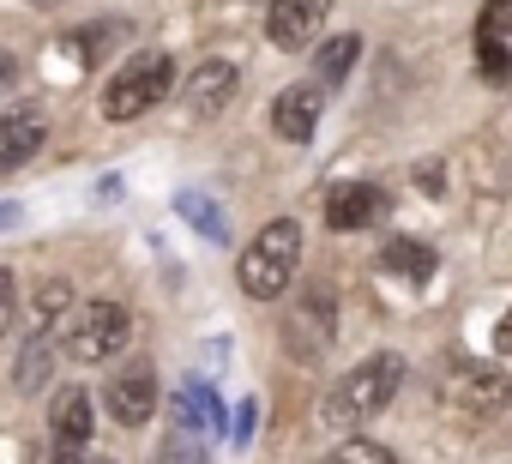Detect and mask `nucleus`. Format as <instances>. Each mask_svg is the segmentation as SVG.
Returning a JSON list of instances; mask_svg holds the SVG:
<instances>
[{"label": "nucleus", "mask_w": 512, "mask_h": 464, "mask_svg": "<svg viewBox=\"0 0 512 464\" xmlns=\"http://www.w3.org/2000/svg\"><path fill=\"white\" fill-rule=\"evenodd\" d=\"M398 386H404V356H392V350H380V356H368V362H356L326 398H320V422L326 428H362L368 416H380L392 398H398Z\"/></svg>", "instance_id": "nucleus-1"}, {"label": "nucleus", "mask_w": 512, "mask_h": 464, "mask_svg": "<svg viewBox=\"0 0 512 464\" xmlns=\"http://www.w3.org/2000/svg\"><path fill=\"white\" fill-rule=\"evenodd\" d=\"M296 266H302V223L296 217H272L260 236L247 242V254L235 266V284L253 302H278L296 284Z\"/></svg>", "instance_id": "nucleus-2"}, {"label": "nucleus", "mask_w": 512, "mask_h": 464, "mask_svg": "<svg viewBox=\"0 0 512 464\" xmlns=\"http://www.w3.org/2000/svg\"><path fill=\"white\" fill-rule=\"evenodd\" d=\"M175 91V61L169 55H133L109 85H103V121H139L145 109H157Z\"/></svg>", "instance_id": "nucleus-3"}, {"label": "nucleus", "mask_w": 512, "mask_h": 464, "mask_svg": "<svg viewBox=\"0 0 512 464\" xmlns=\"http://www.w3.org/2000/svg\"><path fill=\"white\" fill-rule=\"evenodd\" d=\"M127 344H133V314H127L121 302H85V308L67 320V332H61V350H67L73 362H85V368L115 362Z\"/></svg>", "instance_id": "nucleus-4"}, {"label": "nucleus", "mask_w": 512, "mask_h": 464, "mask_svg": "<svg viewBox=\"0 0 512 464\" xmlns=\"http://www.w3.org/2000/svg\"><path fill=\"white\" fill-rule=\"evenodd\" d=\"M338 338V290L332 284H302L296 290V308L284 320V350L296 362H320Z\"/></svg>", "instance_id": "nucleus-5"}, {"label": "nucleus", "mask_w": 512, "mask_h": 464, "mask_svg": "<svg viewBox=\"0 0 512 464\" xmlns=\"http://www.w3.org/2000/svg\"><path fill=\"white\" fill-rule=\"evenodd\" d=\"M440 398H446L458 416L482 422V416L506 410V398H512V380H506L500 368H488V362H470V356H458V362H452V380L440 386Z\"/></svg>", "instance_id": "nucleus-6"}, {"label": "nucleus", "mask_w": 512, "mask_h": 464, "mask_svg": "<svg viewBox=\"0 0 512 464\" xmlns=\"http://www.w3.org/2000/svg\"><path fill=\"white\" fill-rule=\"evenodd\" d=\"M157 398H163V386H157V368L151 362H127L115 380H103V410L121 428H145L151 410H157Z\"/></svg>", "instance_id": "nucleus-7"}, {"label": "nucleus", "mask_w": 512, "mask_h": 464, "mask_svg": "<svg viewBox=\"0 0 512 464\" xmlns=\"http://www.w3.org/2000/svg\"><path fill=\"white\" fill-rule=\"evenodd\" d=\"M386 211H392V193H386V187H374V181H344V187H332V199H326V223L338 229V236L380 223Z\"/></svg>", "instance_id": "nucleus-8"}, {"label": "nucleus", "mask_w": 512, "mask_h": 464, "mask_svg": "<svg viewBox=\"0 0 512 464\" xmlns=\"http://www.w3.org/2000/svg\"><path fill=\"white\" fill-rule=\"evenodd\" d=\"M326 13H332V0H272V13H266V37H272L278 49H308V43L320 37Z\"/></svg>", "instance_id": "nucleus-9"}, {"label": "nucleus", "mask_w": 512, "mask_h": 464, "mask_svg": "<svg viewBox=\"0 0 512 464\" xmlns=\"http://www.w3.org/2000/svg\"><path fill=\"white\" fill-rule=\"evenodd\" d=\"M320 109H326V91H320V85H290V91H278V103H272L278 139L308 145V139L320 133Z\"/></svg>", "instance_id": "nucleus-10"}, {"label": "nucleus", "mask_w": 512, "mask_h": 464, "mask_svg": "<svg viewBox=\"0 0 512 464\" xmlns=\"http://www.w3.org/2000/svg\"><path fill=\"white\" fill-rule=\"evenodd\" d=\"M235 91H241V73H235L229 61H199V67L187 73V109H193L199 121L223 115V109L235 103Z\"/></svg>", "instance_id": "nucleus-11"}, {"label": "nucleus", "mask_w": 512, "mask_h": 464, "mask_svg": "<svg viewBox=\"0 0 512 464\" xmlns=\"http://www.w3.org/2000/svg\"><path fill=\"white\" fill-rule=\"evenodd\" d=\"M91 434H97L91 398H85V392H61V398L49 404V446H55V452H85Z\"/></svg>", "instance_id": "nucleus-12"}, {"label": "nucleus", "mask_w": 512, "mask_h": 464, "mask_svg": "<svg viewBox=\"0 0 512 464\" xmlns=\"http://www.w3.org/2000/svg\"><path fill=\"white\" fill-rule=\"evenodd\" d=\"M43 139H49V127H43L37 109H7V115H0V175L25 169L43 151Z\"/></svg>", "instance_id": "nucleus-13"}, {"label": "nucleus", "mask_w": 512, "mask_h": 464, "mask_svg": "<svg viewBox=\"0 0 512 464\" xmlns=\"http://www.w3.org/2000/svg\"><path fill=\"white\" fill-rule=\"evenodd\" d=\"M380 266H386V272H398L404 284H428L440 260H434V248H428V242H416V236H392V242L380 248Z\"/></svg>", "instance_id": "nucleus-14"}, {"label": "nucleus", "mask_w": 512, "mask_h": 464, "mask_svg": "<svg viewBox=\"0 0 512 464\" xmlns=\"http://www.w3.org/2000/svg\"><path fill=\"white\" fill-rule=\"evenodd\" d=\"M175 217H181V223H193V229H199V236H205L211 248H223V242H229V217H223V205H217L211 193H193V187H181V193H175Z\"/></svg>", "instance_id": "nucleus-15"}, {"label": "nucleus", "mask_w": 512, "mask_h": 464, "mask_svg": "<svg viewBox=\"0 0 512 464\" xmlns=\"http://www.w3.org/2000/svg\"><path fill=\"white\" fill-rule=\"evenodd\" d=\"M356 61H362V37L344 31V37L320 43V55H314V79H320V85H344V79L356 73Z\"/></svg>", "instance_id": "nucleus-16"}, {"label": "nucleus", "mask_w": 512, "mask_h": 464, "mask_svg": "<svg viewBox=\"0 0 512 464\" xmlns=\"http://www.w3.org/2000/svg\"><path fill=\"white\" fill-rule=\"evenodd\" d=\"M49 368H55V338H49V326H37V332H31V344L19 350V368H13L19 392H25V398H31V392H43Z\"/></svg>", "instance_id": "nucleus-17"}, {"label": "nucleus", "mask_w": 512, "mask_h": 464, "mask_svg": "<svg viewBox=\"0 0 512 464\" xmlns=\"http://www.w3.org/2000/svg\"><path fill=\"white\" fill-rule=\"evenodd\" d=\"M320 464H398V458H392L386 446H374V440H356V434H350V440H338Z\"/></svg>", "instance_id": "nucleus-18"}, {"label": "nucleus", "mask_w": 512, "mask_h": 464, "mask_svg": "<svg viewBox=\"0 0 512 464\" xmlns=\"http://www.w3.org/2000/svg\"><path fill=\"white\" fill-rule=\"evenodd\" d=\"M476 67H482V79L494 91H512V55H506V43H476Z\"/></svg>", "instance_id": "nucleus-19"}, {"label": "nucleus", "mask_w": 512, "mask_h": 464, "mask_svg": "<svg viewBox=\"0 0 512 464\" xmlns=\"http://www.w3.org/2000/svg\"><path fill=\"white\" fill-rule=\"evenodd\" d=\"M151 464H211V458H205V446H199L187 428H175V434L151 452Z\"/></svg>", "instance_id": "nucleus-20"}, {"label": "nucleus", "mask_w": 512, "mask_h": 464, "mask_svg": "<svg viewBox=\"0 0 512 464\" xmlns=\"http://www.w3.org/2000/svg\"><path fill=\"white\" fill-rule=\"evenodd\" d=\"M512 37V0H488L476 19V43H506Z\"/></svg>", "instance_id": "nucleus-21"}, {"label": "nucleus", "mask_w": 512, "mask_h": 464, "mask_svg": "<svg viewBox=\"0 0 512 464\" xmlns=\"http://www.w3.org/2000/svg\"><path fill=\"white\" fill-rule=\"evenodd\" d=\"M67 302H73V284H67V278H49V284L37 290V326H49L55 314H67Z\"/></svg>", "instance_id": "nucleus-22"}, {"label": "nucleus", "mask_w": 512, "mask_h": 464, "mask_svg": "<svg viewBox=\"0 0 512 464\" xmlns=\"http://www.w3.org/2000/svg\"><path fill=\"white\" fill-rule=\"evenodd\" d=\"M253 434H260V404L241 398V404H235V416H229V440H235V446H247Z\"/></svg>", "instance_id": "nucleus-23"}, {"label": "nucleus", "mask_w": 512, "mask_h": 464, "mask_svg": "<svg viewBox=\"0 0 512 464\" xmlns=\"http://www.w3.org/2000/svg\"><path fill=\"white\" fill-rule=\"evenodd\" d=\"M13 284H19V278H13L7 266H0V332L13 326V308H19V290H13Z\"/></svg>", "instance_id": "nucleus-24"}, {"label": "nucleus", "mask_w": 512, "mask_h": 464, "mask_svg": "<svg viewBox=\"0 0 512 464\" xmlns=\"http://www.w3.org/2000/svg\"><path fill=\"white\" fill-rule=\"evenodd\" d=\"M13 85H19V61H13V55H7V49H0V97H7V91H13Z\"/></svg>", "instance_id": "nucleus-25"}, {"label": "nucleus", "mask_w": 512, "mask_h": 464, "mask_svg": "<svg viewBox=\"0 0 512 464\" xmlns=\"http://www.w3.org/2000/svg\"><path fill=\"white\" fill-rule=\"evenodd\" d=\"M25 223V211L13 205V199H0V236H7V229H19Z\"/></svg>", "instance_id": "nucleus-26"}, {"label": "nucleus", "mask_w": 512, "mask_h": 464, "mask_svg": "<svg viewBox=\"0 0 512 464\" xmlns=\"http://www.w3.org/2000/svg\"><path fill=\"white\" fill-rule=\"evenodd\" d=\"M494 350H500V356H512V314L494 326Z\"/></svg>", "instance_id": "nucleus-27"}, {"label": "nucleus", "mask_w": 512, "mask_h": 464, "mask_svg": "<svg viewBox=\"0 0 512 464\" xmlns=\"http://www.w3.org/2000/svg\"><path fill=\"white\" fill-rule=\"evenodd\" d=\"M49 464H109V458H85V452H55Z\"/></svg>", "instance_id": "nucleus-28"}]
</instances>
